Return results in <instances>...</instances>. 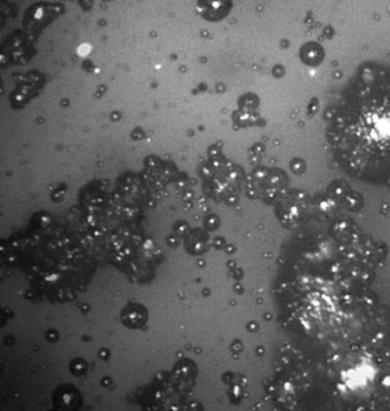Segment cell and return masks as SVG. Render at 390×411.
<instances>
[{
  "mask_svg": "<svg viewBox=\"0 0 390 411\" xmlns=\"http://www.w3.org/2000/svg\"><path fill=\"white\" fill-rule=\"evenodd\" d=\"M324 52L321 45L316 44V43H310L303 46L301 51V58L305 63L310 64V66H317L321 63L323 60Z\"/></svg>",
  "mask_w": 390,
  "mask_h": 411,
  "instance_id": "8992f818",
  "label": "cell"
},
{
  "mask_svg": "<svg viewBox=\"0 0 390 411\" xmlns=\"http://www.w3.org/2000/svg\"><path fill=\"white\" fill-rule=\"evenodd\" d=\"M282 214L283 221H290V223H298L301 219L302 216L306 214L307 211V201L303 195L295 193L292 196L287 197L282 202Z\"/></svg>",
  "mask_w": 390,
  "mask_h": 411,
  "instance_id": "5b68a950",
  "label": "cell"
},
{
  "mask_svg": "<svg viewBox=\"0 0 390 411\" xmlns=\"http://www.w3.org/2000/svg\"><path fill=\"white\" fill-rule=\"evenodd\" d=\"M252 185L255 188V195L264 200L268 197H270V200L278 197L285 186L282 177H279L278 173H273L271 171L257 172L254 176V182Z\"/></svg>",
  "mask_w": 390,
  "mask_h": 411,
  "instance_id": "3957f363",
  "label": "cell"
},
{
  "mask_svg": "<svg viewBox=\"0 0 390 411\" xmlns=\"http://www.w3.org/2000/svg\"><path fill=\"white\" fill-rule=\"evenodd\" d=\"M63 12V7L55 3H36L29 8L24 17V27L30 31L42 30Z\"/></svg>",
  "mask_w": 390,
  "mask_h": 411,
  "instance_id": "7a4b0ae2",
  "label": "cell"
},
{
  "mask_svg": "<svg viewBox=\"0 0 390 411\" xmlns=\"http://www.w3.org/2000/svg\"><path fill=\"white\" fill-rule=\"evenodd\" d=\"M232 0H198L197 8L204 19L218 22L230 13Z\"/></svg>",
  "mask_w": 390,
  "mask_h": 411,
  "instance_id": "277c9868",
  "label": "cell"
},
{
  "mask_svg": "<svg viewBox=\"0 0 390 411\" xmlns=\"http://www.w3.org/2000/svg\"><path fill=\"white\" fill-rule=\"evenodd\" d=\"M329 137L356 169L371 176L390 171V70H361L340 103Z\"/></svg>",
  "mask_w": 390,
  "mask_h": 411,
  "instance_id": "6da1fadb",
  "label": "cell"
}]
</instances>
